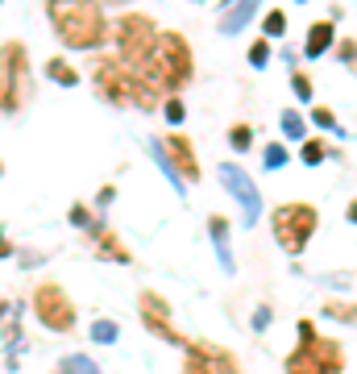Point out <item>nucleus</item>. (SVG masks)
<instances>
[{"instance_id":"24","label":"nucleus","mask_w":357,"mask_h":374,"mask_svg":"<svg viewBox=\"0 0 357 374\" xmlns=\"http://www.w3.org/2000/svg\"><path fill=\"white\" fill-rule=\"evenodd\" d=\"M266 58H270V46H266V42H258V46L250 50V62H254V67H262Z\"/></svg>"},{"instance_id":"11","label":"nucleus","mask_w":357,"mask_h":374,"mask_svg":"<svg viewBox=\"0 0 357 374\" xmlns=\"http://www.w3.org/2000/svg\"><path fill=\"white\" fill-rule=\"evenodd\" d=\"M183 374H237V362L225 354V350H212V346H195L191 358H187V371Z\"/></svg>"},{"instance_id":"13","label":"nucleus","mask_w":357,"mask_h":374,"mask_svg":"<svg viewBox=\"0 0 357 374\" xmlns=\"http://www.w3.org/2000/svg\"><path fill=\"white\" fill-rule=\"evenodd\" d=\"M171 154H175V162H179V171H183V179H195V175H200V171H195V154H191L187 137H171Z\"/></svg>"},{"instance_id":"14","label":"nucleus","mask_w":357,"mask_h":374,"mask_svg":"<svg viewBox=\"0 0 357 374\" xmlns=\"http://www.w3.org/2000/svg\"><path fill=\"white\" fill-rule=\"evenodd\" d=\"M329 42H333V21H320L312 33H308V54L316 58V54H324L329 50Z\"/></svg>"},{"instance_id":"9","label":"nucleus","mask_w":357,"mask_h":374,"mask_svg":"<svg viewBox=\"0 0 357 374\" xmlns=\"http://www.w3.org/2000/svg\"><path fill=\"white\" fill-rule=\"evenodd\" d=\"M21 62H25V50H21V46H4V50H0V104H4V108H17Z\"/></svg>"},{"instance_id":"23","label":"nucleus","mask_w":357,"mask_h":374,"mask_svg":"<svg viewBox=\"0 0 357 374\" xmlns=\"http://www.w3.org/2000/svg\"><path fill=\"white\" fill-rule=\"evenodd\" d=\"M320 158H324V146H320V142H308V146H304V162L312 167V162H320Z\"/></svg>"},{"instance_id":"15","label":"nucleus","mask_w":357,"mask_h":374,"mask_svg":"<svg viewBox=\"0 0 357 374\" xmlns=\"http://www.w3.org/2000/svg\"><path fill=\"white\" fill-rule=\"evenodd\" d=\"M254 12H258L254 4H237V8H233V12L225 17V33H237V29H241V25H245V21L254 17Z\"/></svg>"},{"instance_id":"16","label":"nucleus","mask_w":357,"mask_h":374,"mask_svg":"<svg viewBox=\"0 0 357 374\" xmlns=\"http://www.w3.org/2000/svg\"><path fill=\"white\" fill-rule=\"evenodd\" d=\"M46 75H50L54 83H62V87H71V83H79V75H75V71H71V67H67L62 58H54V62L46 67Z\"/></svg>"},{"instance_id":"29","label":"nucleus","mask_w":357,"mask_h":374,"mask_svg":"<svg viewBox=\"0 0 357 374\" xmlns=\"http://www.w3.org/2000/svg\"><path fill=\"white\" fill-rule=\"evenodd\" d=\"M0 312H4V308H0Z\"/></svg>"},{"instance_id":"12","label":"nucleus","mask_w":357,"mask_h":374,"mask_svg":"<svg viewBox=\"0 0 357 374\" xmlns=\"http://www.w3.org/2000/svg\"><path fill=\"white\" fill-rule=\"evenodd\" d=\"M212 246H216V254H220V266L225 271H233V254H229V225H225V216H212Z\"/></svg>"},{"instance_id":"6","label":"nucleus","mask_w":357,"mask_h":374,"mask_svg":"<svg viewBox=\"0 0 357 374\" xmlns=\"http://www.w3.org/2000/svg\"><path fill=\"white\" fill-rule=\"evenodd\" d=\"M33 312H37V321H42L46 329H71V325H75V308H71L67 291L54 287V283L37 287V296H33Z\"/></svg>"},{"instance_id":"21","label":"nucleus","mask_w":357,"mask_h":374,"mask_svg":"<svg viewBox=\"0 0 357 374\" xmlns=\"http://www.w3.org/2000/svg\"><path fill=\"white\" fill-rule=\"evenodd\" d=\"M266 167H270V171L287 167V150H283V146H270V150H266Z\"/></svg>"},{"instance_id":"1","label":"nucleus","mask_w":357,"mask_h":374,"mask_svg":"<svg viewBox=\"0 0 357 374\" xmlns=\"http://www.w3.org/2000/svg\"><path fill=\"white\" fill-rule=\"evenodd\" d=\"M50 21L67 46H100L108 37V17L100 4H50Z\"/></svg>"},{"instance_id":"4","label":"nucleus","mask_w":357,"mask_h":374,"mask_svg":"<svg viewBox=\"0 0 357 374\" xmlns=\"http://www.w3.org/2000/svg\"><path fill=\"white\" fill-rule=\"evenodd\" d=\"M291 374H337L341 371V350L324 337H304L299 354H291L287 362Z\"/></svg>"},{"instance_id":"10","label":"nucleus","mask_w":357,"mask_h":374,"mask_svg":"<svg viewBox=\"0 0 357 374\" xmlns=\"http://www.w3.org/2000/svg\"><path fill=\"white\" fill-rule=\"evenodd\" d=\"M141 321H146V329H154L162 341H179V333H175V325H171V308H166L162 296H154V291L141 296Z\"/></svg>"},{"instance_id":"7","label":"nucleus","mask_w":357,"mask_h":374,"mask_svg":"<svg viewBox=\"0 0 357 374\" xmlns=\"http://www.w3.org/2000/svg\"><path fill=\"white\" fill-rule=\"evenodd\" d=\"M220 183H225V187H229L241 204H245V225H254V221H258V212H262V200H258V187L250 183V175H245L241 167H233V162H229V167H220Z\"/></svg>"},{"instance_id":"3","label":"nucleus","mask_w":357,"mask_h":374,"mask_svg":"<svg viewBox=\"0 0 357 374\" xmlns=\"http://www.w3.org/2000/svg\"><path fill=\"white\" fill-rule=\"evenodd\" d=\"M312 233H316V208L312 204H283L275 212V237L287 254H299Z\"/></svg>"},{"instance_id":"17","label":"nucleus","mask_w":357,"mask_h":374,"mask_svg":"<svg viewBox=\"0 0 357 374\" xmlns=\"http://www.w3.org/2000/svg\"><path fill=\"white\" fill-rule=\"evenodd\" d=\"M62 374H100V371H96L92 358H67V362H62Z\"/></svg>"},{"instance_id":"28","label":"nucleus","mask_w":357,"mask_h":374,"mask_svg":"<svg viewBox=\"0 0 357 374\" xmlns=\"http://www.w3.org/2000/svg\"><path fill=\"white\" fill-rule=\"evenodd\" d=\"M254 325H258V329H266V325H270V308H258V316H254Z\"/></svg>"},{"instance_id":"18","label":"nucleus","mask_w":357,"mask_h":374,"mask_svg":"<svg viewBox=\"0 0 357 374\" xmlns=\"http://www.w3.org/2000/svg\"><path fill=\"white\" fill-rule=\"evenodd\" d=\"M92 337L104 341V346H112V341H116V325H112V321H96V325H92Z\"/></svg>"},{"instance_id":"26","label":"nucleus","mask_w":357,"mask_h":374,"mask_svg":"<svg viewBox=\"0 0 357 374\" xmlns=\"http://www.w3.org/2000/svg\"><path fill=\"white\" fill-rule=\"evenodd\" d=\"M166 121H171V125L183 121V104H179V100H166Z\"/></svg>"},{"instance_id":"8","label":"nucleus","mask_w":357,"mask_h":374,"mask_svg":"<svg viewBox=\"0 0 357 374\" xmlns=\"http://www.w3.org/2000/svg\"><path fill=\"white\" fill-rule=\"evenodd\" d=\"M96 71H100V75H96V79H100V92H104L112 104H121V100H129V96H133V83H137V75H133V71L116 67L112 58H104Z\"/></svg>"},{"instance_id":"5","label":"nucleus","mask_w":357,"mask_h":374,"mask_svg":"<svg viewBox=\"0 0 357 374\" xmlns=\"http://www.w3.org/2000/svg\"><path fill=\"white\" fill-rule=\"evenodd\" d=\"M116 33H121V54H125V62L146 67V58L154 54V42H158V37H154V25H150L146 17L129 12V17H121Z\"/></svg>"},{"instance_id":"25","label":"nucleus","mask_w":357,"mask_h":374,"mask_svg":"<svg viewBox=\"0 0 357 374\" xmlns=\"http://www.w3.org/2000/svg\"><path fill=\"white\" fill-rule=\"evenodd\" d=\"M295 96H299V100H312V83H308V75H295Z\"/></svg>"},{"instance_id":"20","label":"nucleus","mask_w":357,"mask_h":374,"mask_svg":"<svg viewBox=\"0 0 357 374\" xmlns=\"http://www.w3.org/2000/svg\"><path fill=\"white\" fill-rule=\"evenodd\" d=\"M250 137H254V133H250V125H237V129L229 133V142H233V150H250Z\"/></svg>"},{"instance_id":"2","label":"nucleus","mask_w":357,"mask_h":374,"mask_svg":"<svg viewBox=\"0 0 357 374\" xmlns=\"http://www.w3.org/2000/svg\"><path fill=\"white\" fill-rule=\"evenodd\" d=\"M141 71H150L154 87H183L187 75H191V50H187V42L179 33H158L154 54L146 58Z\"/></svg>"},{"instance_id":"27","label":"nucleus","mask_w":357,"mask_h":374,"mask_svg":"<svg viewBox=\"0 0 357 374\" xmlns=\"http://www.w3.org/2000/svg\"><path fill=\"white\" fill-rule=\"evenodd\" d=\"M312 117H316V125H324V129H337V117H333V112H324V108H316Z\"/></svg>"},{"instance_id":"19","label":"nucleus","mask_w":357,"mask_h":374,"mask_svg":"<svg viewBox=\"0 0 357 374\" xmlns=\"http://www.w3.org/2000/svg\"><path fill=\"white\" fill-rule=\"evenodd\" d=\"M283 133H287V137H304V121H299V112H283Z\"/></svg>"},{"instance_id":"22","label":"nucleus","mask_w":357,"mask_h":374,"mask_svg":"<svg viewBox=\"0 0 357 374\" xmlns=\"http://www.w3.org/2000/svg\"><path fill=\"white\" fill-rule=\"evenodd\" d=\"M283 29H287V17H283V12H270V17H266V33L275 37V33H283Z\"/></svg>"}]
</instances>
